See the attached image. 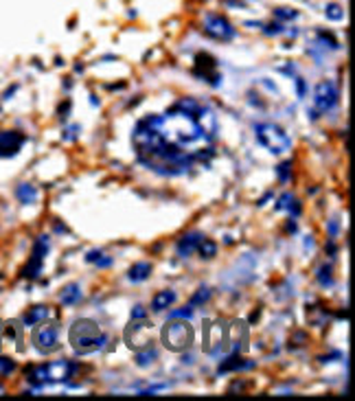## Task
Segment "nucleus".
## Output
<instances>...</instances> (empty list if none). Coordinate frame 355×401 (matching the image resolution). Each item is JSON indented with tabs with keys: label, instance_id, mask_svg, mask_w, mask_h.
<instances>
[{
	"label": "nucleus",
	"instance_id": "obj_1",
	"mask_svg": "<svg viewBox=\"0 0 355 401\" xmlns=\"http://www.w3.org/2000/svg\"><path fill=\"white\" fill-rule=\"evenodd\" d=\"M198 112L171 107L165 114L145 116L134 127L138 160L160 176H182L204 154H213V138L198 123Z\"/></svg>",
	"mask_w": 355,
	"mask_h": 401
},
{
	"label": "nucleus",
	"instance_id": "obj_2",
	"mask_svg": "<svg viewBox=\"0 0 355 401\" xmlns=\"http://www.w3.org/2000/svg\"><path fill=\"white\" fill-rule=\"evenodd\" d=\"M68 340H71L73 348L77 351V355H86V353L103 348L105 342H107V336L101 333L99 324H97L95 320L79 318V320H75V324L71 327Z\"/></svg>",
	"mask_w": 355,
	"mask_h": 401
},
{
	"label": "nucleus",
	"instance_id": "obj_3",
	"mask_svg": "<svg viewBox=\"0 0 355 401\" xmlns=\"http://www.w3.org/2000/svg\"><path fill=\"white\" fill-rule=\"evenodd\" d=\"M77 366L71 360H59V362H49V364H37L26 369V381L33 386L35 390L44 388L46 384H59V381H68L75 375Z\"/></svg>",
	"mask_w": 355,
	"mask_h": 401
},
{
	"label": "nucleus",
	"instance_id": "obj_4",
	"mask_svg": "<svg viewBox=\"0 0 355 401\" xmlns=\"http://www.w3.org/2000/svg\"><path fill=\"white\" fill-rule=\"evenodd\" d=\"M160 338H162V344H165L169 351L182 353L193 344V327H191L186 320L169 318V322L162 327Z\"/></svg>",
	"mask_w": 355,
	"mask_h": 401
},
{
	"label": "nucleus",
	"instance_id": "obj_5",
	"mask_svg": "<svg viewBox=\"0 0 355 401\" xmlns=\"http://www.w3.org/2000/svg\"><path fill=\"white\" fill-rule=\"evenodd\" d=\"M254 138L259 145H263L268 152L283 154L292 147V138L285 134V130L277 123H256L254 125Z\"/></svg>",
	"mask_w": 355,
	"mask_h": 401
},
{
	"label": "nucleus",
	"instance_id": "obj_6",
	"mask_svg": "<svg viewBox=\"0 0 355 401\" xmlns=\"http://www.w3.org/2000/svg\"><path fill=\"white\" fill-rule=\"evenodd\" d=\"M202 31L206 33L208 37H213V40H219V42L232 40V37H235V33H237L235 27H232L224 16H219V13H208V16L204 18Z\"/></svg>",
	"mask_w": 355,
	"mask_h": 401
},
{
	"label": "nucleus",
	"instance_id": "obj_7",
	"mask_svg": "<svg viewBox=\"0 0 355 401\" xmlns=\"http://www.w3.org/2000/svg\"><path fill=\"white\" fill-rule=\"evenodd\" d=\"M338 99H340V92H338V86L333 81H320L314 90V106L318 112H329L338 106Z\"/></svg>",
	"mask_w": 355,
	"mask_h": 401
},
{
	"label": "nucleus",
	"instance_id": "obj_8",
	"mask_svg": "<svg viewBox=\"0 0 355 401\" xmlns=\"http://www.w3.org/2000/svg\"><path fill=\"white\" fill-rule=\"evenodd\" d=\"M33 347L40 353H53L59 347V329L55 324H44V327L33 331Z\"/></svg>",
	"mask_w": 355,
	"mask_h": 401
},
{
	"label": "nucleus",
	"instance_id": "obj_9",
	"mask_svg": "<svg viewBox=\"0 0 355 401\" xmlns=\"http://www.w3.org/2000/svg\"><path fill=\"white\" fill-rule=\"evenodd\" d=\"M25 143H26V136L22 132L2 130L0 132V158H13V156H18Z\"/></svg>",
	"mask_w": 355,
	"mask_h": 401
},
{
	"label": "nucleus",
	"instance_id": "obj_10",
	"mask_svg": "<svg viewBox=\"0 0 355 401\" xmlns=\"http://www.w3.org/2000/svg\"><path fill=\"white\" fill-rule=\"evenodd\" d=\"M217 62L211 57V55H206V53H200L198 57H195V75L198 77H202V79H206L211 86H219V75H217Z\"/></svg>",
	"mask_w": 355,
	"mask_h": 401
},
{
	"label": "nucleus",
	"instance_id": "obj_11",
	"mask_svg": "<svg viewBox=\"0 0 355 401\" xmlns=\"http://www.w3.org/2000/svg\"><path fill=\"white\" fill-rule=\"evenodd\" d=\"M204 239V235L200 233V230H191V233L182 235L180 239H178V257H191V254L195 252V248H198V243Z\"/></svg>",
	"mask_w": 355,
	"mask_h": 401
},
{
	"label": "nucleus",
	"instance_id": "obj_12",
	"mask_svg": "<svg viewBox=\"0 0 355 401\" xmlns=\"http://www.w3.org/2000/svg\"><path fill=\"white\" fill-rule=\"evenodd\" d=\"M49 316H51L49 305H33V307H29V311L22 314V324L25 327H35V324L44 322Z\"/></svg>",
	"mask_w": 355,
	"mask_h": 401
},
{
	"label": "nucleus",
	"instance_id": "obj_13",
	"mask_svg": "<svg viewBox=\"0 0 355 401\" xmlns=\"http://www.w3.org/2000/svg\"><path fill=\"white\" fill-rule=\"evenodd\" d=\"M198 123H200V127H202L204 132H206L211 138H215V134H217V114L211 110V107H200L198 110Z\"/></svg>",
	"mask_w": 355,
	"mask_h": 401
},
{
	"label": "nucleus",
	"instance_id": "obj_14",
	"mask_svg": "<svg viewBox=\"0 0 355 401\" xmlns=\"http://www.w3.org/2000/svg\"><path fill=\"white\" fill-rule=\"evenodd\" d=\"M252 366H254V362H244L235 351L232 355H228L226 360L219 364L217 375H224V373H230V371H248V369H252Z\"/></svg>",
	"mask_w": 355,
	"mask_h": 401
},
{
	"label": "nucleus",
	"instance_id": "obj_15",
	"mask_svg": "<svg viewBox=\"0 0 355 401\" xmlns=\"http://www.w3.org/2000/svg\"><path fill=\"white\" fill-rule=\"evenodd\" d=\"M176 298H178V294L174 290H162V292H158L156 296H153V300H152V309L153 311H165L167 307H171V305L176 303Z\"/></svg>",
	"mask_w": 355,
	"mask_h": 401
},
{
	"label": "nucleus",
	"instance_id": "obj_16",
	"mask_svg": "<svg viewBox=\"0 0 355 401\" xmlns=\"http://www.w3.org/2000/svg\"><path fill=\"white\" fill-rule=\"evenodd\" d=\"M149 274H152V263L149 261H138V263H134L132 267H129V272H127V278L132 283H143V281H147Z\"/></svg>",
	"mask_w": 355,
	"mask_h": 401
},
{
	"label": "nucleus",
	"instance_id": "obj_17",
	"mask_svg": "<svg viewBox=\"0 0 355 401\" xmlns=\"http://www.w3.org/2000/svg\"><path fill=\"white\" fill-rule=\"evenodd\" d=\"M16 200L20 204H33L37 200V188L33 185H29V182H20L16 187Z\"/></svg>",
	"mask_w": 355,
	"mask_h": 401
},
{
	"label": "nucleus",
	"instance_id": "obj_18",
	"mask_svg": "<svg viewBox=\"0 0 355 401\" xmlns=\"http://www.w3.org/2000/svg\"><path fill=\"white\" fill-rule=\"evenodd\" d=\"M79 298H81V287H79L77 283H68V285L59 292L62 305H75V303H79Z\"/></svg>",
	"mask_w": 355,
	"mask_h": 401
},
{
	"label": "nucleus",
	"instance_id": "obj_19",
	"mask_svg": "<svg viewBox=\"0 0 355 401\" xmlns=\"http://www.w3.org/2000/svg\"><path fill=\"white\" fill-rule=\"evenodd\" d=\"M156 360H158V351L153 347H147V348H143V351H136V355H134V362H136V366H141V369L152 366Z\"/></svg>",
	"mask_w": 355,
	"mask_h": 401
},
{
	"label": "nucleus",
	"instance_id": "obj_20",
	"mask_svg": "<svg viewBox=\"0 0 355 401\" xmlns=\"http://www.w3.org/2000/svg\"><path fill=\"white\" fill-rule=\"evenodd\" d=\"M42 266H44V261H42V259L31 257V259H29V263H26V266L22 267L20 274L25 276V278H29V281H35V278L42 274Z\"/></svg>",
	"mask_w": 355,
	"mask_h": 401
},
{
	"label": "nucleus",
	"instance_id": "obj_21",
	"mask_svg": "<svg viewBox=\"0 0 355 401\" xmlns=\"http://www.w3.org/2000/svg\"><path fill=\"white\" fill-rule=\"evenodd\" d=\"M49 248H51L49 237H46V235H40V237L35 239V243H33V252H31V257L42 259V261H44L46 254H49Z\"/></svg>",
	"mask_w": 355,
	"mask_h": 401
},
{
	"label": "nucleus",
	"instance_id": "obj_22",
	"mask_svg": "<svg viewBox=\"0 0 355 401\" xmlns=\"http://www.w3.org/2000/svg\"><path fill=\"white\" fill-rule=\"evenodd\" d=\"M195 250L200 252V257H202V259H213L215 254H217V243H215L213 239H206V237H204L202 241L198 243V248H195Z\"/></svg>",
	"mask_w": 355,
	"mask_h": 401
},
{
	"label": "nucleus",
	"instance_id": "obj_23",
	"mask_svg": "<svg viewBox=\"0 0 355 401\" xmlns=\"http://www.w3.org/2000/svg\"><path fill=\"white\" fill-rule=\"evenodd\" d=\"M316 278H318V283L322 287H331L333 285V274H331V266H320L318 270H316Z\"/></svg>",
	"mask_w": 355,
	"mask_h": 401
},
{
	"label": "nucleus",
	"instance_id": "obj_24",
	"mask_svg": "<svg viewBox=\"0 0 355 401\" xmlns=\"http://www.w3.org/2000/svg\"><path fill=\"white\" fill-rule=\"evenodd\" d=\"M211 294H213V292H211V287L202 285V287H200V290H198V292H195V294H193V296H191L189 305H191V307H198V305L206 303V300H208V298H211Z\"/></svg>",
	"mask_w": 355,
	"mask_h": 401
},
{
	"label": "nucleus",
	"instance_id": "obj_25",
	"mask_svg": "<svg viewBox=\"0 0 355 401\" xmlns=\"http://www.w3.org/2000/svg\"><path fill=\"white\" fill-rule=\"evenodd\" d=\"M325 16L329 18V20L338 22V20H342V18H344V9L340 7V4L331 2V4H327V7H325Z\"/></svg>",
	"mask_w": 355,
	"mask_h": 401
},
{
	"label": "nucleus",
	"instance_id": "obj_26",
	"mask_svg": "<svg viewBox=\"0 0 355 401\" xmlns=\"http://www.w3.org/2000/svg\"><path fill=\"white\" fill-rule=\"evenodd\" d=\"M277 176L281 182H289V176H292V160H283L281 164L277 167Z\"/></svg>",
	"mask_w": 355,
	"mask_h": 401
},
{
	"label": "nucleus",
	"instance_id": "obj_27",
	"mask_svg": "<svg viewBox=\"0 0 355 401\" xmlns=\"http://www.w3.org/2000/svg\"><path fill=\"white\" fill-rule=\"evenodd\" d=\"M13 371H16V362H13L11 357H7V355H0V375L9 377Z\"/></svg>",
	"mask_w": 355,
	"mask_h": 401
},
{
	"label": "nucleus",
	"instance_id": "obj_28",
	"mask_svg": "<svg viewBox=\"0 0 355 401\" xmlns=\"http://www.w3.org/2000/svg\"><path fill=\"white\" fill-rule=\"evenodd\" d=\"M274 18H277V20H296L298 11L287 9V7H279V9H274Z\"/></svg>",
	"mask_w": 355,
	"mask_h": 401
},
{
	"label": "nucleus",
	"instance_id": "obj_29",
	"mask_svg": "<svg viewBox=\"0 0 355 401\" xmlns=\"http://www.w3.org/2000/svg\"><path fill=\"white\" fill-rule=\"evenodd\" d=\"M20 327H22V324L13 322V320L4 324V333H7V338H9V340H16V342H20V340H22V338H20Z\"/></svg>",
	"mask_w": 355,
	"mask_h": 401
},
{
	"label": "nucleus",
	"instance_id": "obj_30",
	"mask_svg": "<svg viewBox=\"0 0 355 401\" xmlns=\"http://www.w3.org/2000/svg\"><path fill=\"white\" fill-rule=\"evenodd\" d=\"M292 204H294V195L292 193H283V195L279 197V202H277V211H285V209L289 211V206Z\"/></svg>",
	"mask_w": 355,
	"mask_h": 401
},
{
	"label": "nucleus",
	"instance_id": "obj_31",
	"mask_svg": "<svg viewBox=\"0 0 355 401\" xmlns=\"http://www.w3.org/2000/svg\"><path fill=\"white\" fill-rule=\"evenodd\" d=\"M191 316H193V307H184V309H176L169 314V318H184V320H191Z\"/></svg>",
	"mask_w": 355,
	"mask_h": 401
},
{
	"label": "nucleus",
	"instance_id": "obj_32",
	"mask_svg": "<svg viewBox=\"0 0 355 401\" xmlns=\"http://www.w3.org/2000/svg\"><path fill=\"white\" fill-rule=\"evenodd\" d=\"M318 40L322 42V46H329V49H338V46H340L338 42H335L331 35H327L325 31H318Z\"/></svg>",
	"mask_w": 355,
	"mask_h": 401
},
{
	"label": "nucleus",
	"instance_id": "obj_33",
	"mask_svg": "<svg viewBox=\"0 0 355 401\" xmlns=\"http://www.w3.org/2000/svg\"><path fill=\"white\" fill-rule=\"evenodd\" d=\"M263 31L268 33V35H281V33H285V29L281 27V22H272V25H265Z\"/></svg>",
	"mask_w": 355,
	"mask_h": 401
},
{
	"label": "nucleus",
	"instance_id": "obj_34",
	"mask_svg": "<svg viewBox=\"0 0 355 401\" xmlns=\"http://www.w3.org/2000/svg\"><path fill=\"white\" fill-rule=\"evenodd\" d=\"M101 257H103V250H99V248H92L90 252L86 254V261H88V263H97Z\"/></svg>",
	"mask_w": 355,
	"mask_h": 401
},
{
	"label": "nucleus",
	"instance_id": "obj_35",
	"mask_svg": "<svg viewBox=\"0 0 355 401\" xmlns=\"http://www.w3.org/2000/svg\"><path fill=\"white\" fill-rule=\"evenodd\" d=\"M147 318V309L141 307V305H136V307L132 309V320H145Z\"/></svg>",
	"mask_w": 355,
	"mask_h": 401
},
{
	"label": "nucleus",
	"instance_id": "obj_36",
	"mask_svg": "<svg viewBox=\"0 0 355 401\" xmlns=\"http://www.w3.org/2000/svg\"><path fill=\"white\" fill-rule=\"evenodd\" d=\"M294 81H296V94H298V97H305V92H307V86H305V79L296 77V79H294Z\"/></svg>",
	"mask_w": 355,
	"mask_h": 401
},
{
	"label": "nucleus",
	"instance_id": "obj_37",
	"mask_svg": "<svg viewBox=\"0 0 355 401\" xmlns=\"http://www.w3.org/2000/svg\"><path fill=\"white\" fill-rule=\"evenodd\" d=\"M68 132H71V134H64V140H73L75 136L79 134V125H73V127H71V130H68Z\"/></svg>",
	"mask_w": 355,
	"mask_h": 401
},
{
	"label": "nucleus",
	"instance_id": "obj_38",
	"mask_svg": "<svg viewBox=\"0 0 355 401\" xmlns=\"http://www.w3.org/2000/svg\"><path fill=\"white\" fill-rule=\"evenodd\" d=\"M329 233H331V239L338 235V219H331V224H329Z\"/></svg>",
	"mask_w": 355,
	"mask_h": 401
},
{
	"label": "nucleus",
	"instance_id": "obj_39",
	"mask_svg": "<svg viewBox=\"0 0 355 401\" xmlns=\"http://www.w3.org/2000/svg\"><path fill=\"white\" fill-rule=\"evenodd\" d=\"M16 90H18V86H11V88H7V92L2 94V99H4V101H7V99H11V97H13V92H16Z\"/></svg>",
	"mask_w": 355,
	"mask_h": 401
},
{
	"label": "nucleus",
	"instance_id": "obj_40",
	"mask_svg": "<svg viewBox=\"0 0 355 401\" xmlns=\"http://www.w3.org/2000/svg\"><path fill=\"white\" fill-rule=\"evenodd\" d=\"M110 263H112V259H107V257H101L99 261H97V266H99V267H107V266H110Z\"/></svg>",
	"mask_w": 355,
	"mask_h": 401
}]
</instances>
